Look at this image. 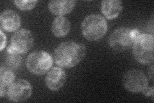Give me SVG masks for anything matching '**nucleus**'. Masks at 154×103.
<instances>
[{
    "mask_svg": "<svg viewBox=\"0 0 154 103\" xmlns=\"http://www.w3.org/2000/svg\"><path fill=\"white\" fill-rule=\"evenodd\" d=\"M1 25L3 29L7 32L17 31L21 25V19L18 14L13 11L3 12L1 18Z\"/></svg>",
    "mask_w": 154,
    "mask_h": 103,
    "instance_id": "nucleus-10",
    "label": "nucleus"
},
{
    "mask_svg": "<svg viewBox=\"0 0 154 103\" xmlns=\"http://www.w3.org/2000/svg\"><path fill=\"white\" fill-rule=\"evenodd\" d=\"M53 65V58L45 51H36L27 58L26 67L31 73L42 75L49 70Z\"/></svg>",
    "mask_w": 154,
    "mask_h": 103,
    "instance_id": "nucleus-5",
    "label": "nucleus"
},
{
    "mask_svg": "<svg viewBox=\"0 0 154 103\" xmlns=\"http://www.w3.org/2000/svg\"><path fill=\"white\" fill-rule=\"evenodd\" d=\"M1 33V47H0V50L2 51L3 50V48L5 47L7 44V37L5 35L2 31H0Z\"/></svg>",
    "mask_w": 154,
    "mask_h": 103,
    "instance_id": "nucleus-17",
    "label": "nucleus"
},
{
    "mask_svg": "<svg viewBox=\"0 0 154 103\" xmlns=\"http://www.w3.org/2000/svg\"><path fill=\"white\" fill-rule=\"evenodd\" d=\"M86 48L83 44L74 41H66L59 45L54 53L55 61L62 67L71 68L83 60Z\"/></svg>",
    "mask_w": 154,
    "mask_h": 103,
    "instance_id": "nucleus-1",
    "label": "nucleus"
},
{
    "mask_svg": "<svg viewBox=\"0 0 154 103\" xmlns=\"http://www.w3.org/2000/svg\"><path fill=\"white\" fill-rule=\"evenodd\" d=\"M33 45V36L27 29H21L14 34L11 45L7 48L8 53H25Z\"/></svg>",
    "mask_w": 154,
    "mask_h": 103,
    "instance_id": "nucleus-6",
    "label": "nucleus"
},
{
    "mask_svg": "<svg viewBox=\"0 0 154 103\" xmlns=\"http://www.w3.org/2000/svg\"><path fill=\"white\" fill-rule=\"evenodd\" d=\"M37 1H14V3L16 7L22 11H30L34 8L37 3Z\"/></svg>",
    "mask_w": 154,
    "mask_h": 103,
    "instance_id": "nucleus-16",
    "label": "nucleus"
},
{
    "mask_svg": "<svg viewBox=\"0 0 154 103\" xmlns=\"http://www.w3.org/2000/svg\"><path fill=\"white\" fill-rule=\"evenodd\" d=\"M66 81L65 71L60 67H54L48 72L45 82L47 87L52 91H57L63 87Z\"/></svg>",
    "mask_w": 154,
    "mask_h": 103,
    "instance_id": "nucleus-9",
    "label": "nucleus"
},
{
    "mask_svg": "<svg viewBox=\"0 0 154 103\" xmlns=\"http://www.w3.org/2000/svg\"><path fill=\"white\" fill-rule=\"evenodd\" d=\"M143 94H144L146 96L153 95V87H148V86L144 88V89L142 91Z\"/></svg>",
    "mask_w": 154,
    "mask_h": 103,
    "instance_id": "nucleus-18",
    "label": "nucleus"
},
{
    "mask_svg": "<svg viewBox=\"0 0 154 103\" xmlns=\"http://www.w3.org/2000/svg\"><path fill=\"white\" fill-rule=\"evenodd\" d=\"M82 32L89 41H97L102 38L107 31V23L104 18L98 14L87 16L82 23Z\"/></svg>",
    "mask_w": 154,
    "mask_h": 103,
    "instance_id": "nucleus-2",
    "label": "nucleus"
},
{
    "mask_svg": "<svg viewBox=\"0 0 154 103\" xmlns=\"http://www.w3.org/2000/svg\"><path fill=\"white\" fill-rule=\"evenodd\" d=\"M154 38L153 35L140 34L133 44V55L143 65L153 63L154 59Z\"/></svg>",
    "mask_w": 154,
    "mask_h": 103,
    "instance_id": "nucleus-3",
    "label": "nucleus"
},
{
    "mask_svg": "<svg viewBox=\"0 0 154 103\" xmlns=\"http://www.w3.org/2000/svg\"><path fill=\"white\" fill-rule=\"evenodd\" d=\"M71 24L68 19L63 16L56 18L52 23L51 31L56 37H61L66 36L70 31Z\"/></svg>",
    "mask_w": 154,
    "mask_h": 103,
    "instance_id": "nucleus-13",
    "label": "nucleus"
},
{
    "mask_svg": "<svg viewBox=\"0 0 154 103\" xmlns=\"http://www.w3.org/2000/svg\"><path fill=\"white\" fill-rule=\"evenodd\" d=\"M140 34L137 29L125 27L118 28L110 35L109 45L115 51L123 52L132 46Z\"/></svg>",
    "mask_w": 154,
    "mask_h": 103,
    "instance_id": "nucleus-4",
    "label": "nucleus"
},
{
    "mask_svg": "<svg viewBox=\"0 0 154 103\" xmlns=\"http://www.w3.org/2000/svg\"><path fill=\"white\" fill-rule=\"evenodd\" d=\"M32 86L28 81L18 80L9 86L7 95L10 100L19 102L28 99L32 95Z\"/></svg>",
    "mask_w": 154,
    "mask_h": 103,
    "instance_id": "nucleus-8",
    "label": "nucleus"
},
{
    "mask_svg": "<svg viewBox=\"0 0 154 103\" xmlns=\"http://www.w3.org/2000/svg\"><path fill=\"white\" fill-rule=\"evenodd\" d=\"M102 12L108 19L119 16L122 10V3L118 0H105L102 2Z\"/></svg>",
    "mask_w": 154,
    "mask_h": 103,
    "instance_id": "nucleus-12",
    "label": "nucleus"
},
{
    "mask_svg": "<svg viewBox=\"0 0 154 103\" xmlns=\"http://www.w3.org/2000/svg\"><path fill=\"white\" fill-rule=\"evenodd\" d=\"M123 83L128 91L138 93L142 92L148 86V80L143 72L138 70H131L124 74Z\"/></svg>",
    "mask_w": 154,
    "mask_h": 103,
    "instance_id": "nucleus-7",
    "label": "nucleus"
},
{
    "mask_svg": "<svg viewBox=\"0 0 154 103\" xmlns=\"http://www.w3.org/2000/svg\"><path fill=\"white\" fill-rule=\"evenodd\" d=\"M75 1H67V0H59L51 1L48 4L50 11L58 16H64L71 12L75 5Z\"/></svg>",
    "mask_w": 154,
    "mask_h": 103,
    "instance_id": "nucleus-11",
    "label": "nucleus"
},
{
    "mask_svg": "<svg viewBox=\"0 0 154 103\" xmlns=\"http://www.w3.org/2000/svg\"><path fill=\"white\" fill-rule=\"evenodd\" d=\"M22 58L17 53H8L5 58V63L8 68L11 70H16L20 66Z\"/></svg>",
    "mask_w": 154,
    "mask_h": 103,
    "instance_id": "nucleus-15",
    "label": "nucleus"
},
{
    "mask_svg": "<svg viewBox=\"0 0 154 103\" xmlns=\"http://www.w3.org/2000/svg\"><path fill=\"white\" fill-rule=\"evenodd\" d=\"M15 80V74L7 67L2 66L0 69V95L2 97L7 93V88L14 83Z\"/></svg>",
    "mask_w": 154,
    "mask_h": 103,
    "instance_id": "nucleus-14",
    "label": "nucleus"
}]
</instances>
